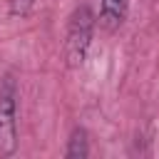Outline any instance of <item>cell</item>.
I'll return each mask as SVG.
<instances>
[{
    "label": "cell",
    "mask_w": 159,
    "mask_h": 159,
    "mask_svg": "<svg viewBox=\"0 0 159 159\" xmlns=\"http://www.w3.org/2000/svg\"><path fill=\"white\" fill-rule=\"evenodd\" d=\"M127 5H129V0H102V15H99L102 27L117 30L127 15Z\"/></svg>",
    "instance_id": "obj_3"
},
{
    "label": "cell",
    "mask_w": 159,
    "mask_h": 159,
    "mask_svg": "<svg viewBox=\"0 0 159 159\" xmlns=\"http://www.w3.org/2000/svg\"><path fill=\"white\" fill-rule=\"evenodd\" d=\"M92 27H94V17H92V10L87 5L77 7L70 17V27H67V45H65V55H67V62L70 67H77L82 65L84 55H87V47H89V40H92Z\"/></svg>",
    "instance_id": "obj_1"
},
{
    "label": "cell",
    "mask_w": 159,
    "mask_h": 159,
    "mask_svg": "<svg viewBox=\"0 0 159 159\" xmlns=\"http://www.w3.org/2000/svg\"><path fill=\"white\" fill-rule=\"evenodd\" d=\"M67 157H70V159L87 157V139H84V132H82V129H75V134H72V139H70Z\"/></svg>",
    "instance_id": "obj_4"
},
{
    "label": "cell",
    "mask_w": 159,
    "mask_h": 159,
    "mask_svg": "<svg viewBox=\"0 0 159 159\" xmlns=\"http://www.w3.org/2000/svg\"><path fill=\"white\" fill-rule=\"evenodd\" d=\"M32 7V0H10V10L12 15H25Z\"/></svg>",
    "instance_id": "obj_5"
},
{
    "label": "cell",
    "mask_w": 159,
    "mask_h": 159,
    "mask_svg": "<svg viewBox=\"0 0 159 159\" xmlns=\"http://www.w3.org/2000/svg\"><path fill=\"white\" fill-rule=\"evenodd\" d=\"M15 149V92L12 82H5L0 89V154Z\"/></svg>",
    "instance_id": "obj_2"
}]
</instances>
